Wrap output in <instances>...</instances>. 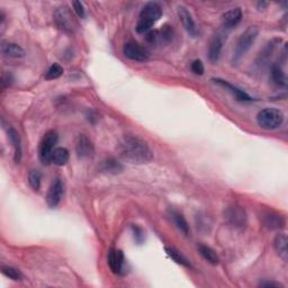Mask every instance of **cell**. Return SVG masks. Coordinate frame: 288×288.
Masks as SVG:
<instances>
[{"instance_id":"cell-1","label":"cell","mask_w":288,"mask_h":288,"mask_svg":"<svg viewBox=\"0 0 288 288\" xmlns=\"http://www.w3.org/2000/svg\"><path fill=\"white\" fill-rule=\"evenodd\" d=\"M118 156L129 163L142 165L153 159V152L147 141L133 134H125L117 144Z\"/></svg>"},{"instance_id":"cell-2","label":"cell","mask_w":288,"mask_h":288,"mask_svg":"<svg viewBox=\"0 0 288 288\" xmlns=\"http://www.w3.org/2000/svg\"><path fill=\"white\" fill-rule=\"evenodd\" d=\"M163 14L162 7L159 3L151 2L144 5L142 11L138 15V21L136 24V32L144 34L151 31L152 26L159 21Z\"/></svg>"},{"instance_id":"cell-3","label":"cell","mask_w":288,"mask_h":288,"mask_svg":"<svg viewBox=\"0 0 288 288\" xmlns=\"http://www.w3.org/2000/svg\"><path fill=\"white\" fill-rule=\"evenodd\" d=\"M284 113L277 108H265L257 115L258 125L267 131L279 128L284 123Z\"/></svg>"},{"instance_id":"cell-4","label":"cell","mask_w":288,"mask_h":288,"mask_svg":"<svg viewBox=\"0 0 288 288\" xmlns=\"http://www.w3.org/2000/svg\"><path fill=\"white\" fill-rule=\"evenodd\" d=\"M259 35V28L257 26H250L248 27L246 31H244L241 36L239 37V40L237 42V45H235L234 49V54H233V61L238 62L244 54L251 49V46L253 45V43L256 42L257 37Z\"/></svg>"},{"instance_id":"cell-5","label":"cell","mask_w":288,"mask_h":288,"mask_svg":"<svg viewBox=\"0 0 288 288\" xmlns=\"http://www.w3.org/2000/svg\"><path fill=\"white\" fill-rule=\"evenodd\" d=\"M53 19L56 27L64 33L72 34L76 31L77 26H78L74 14H72L68 6H61L57 8L53 15Z\"/></svg>"},{"instance_id":"cell-6","label":"cell","mask_w":288,"mask_h":288,"mask_svg":"<svg viewBox=\"0 0 288 288\" xmlns=\"http://www.w3.org/2000/svg\"><path fill=\"white\" fill-rule=\"evenodd\" d=\"M57 140H59V137L54 131H49L43 135L40 147H38V158H40L43 165H49L50 162H52V155L55 150Z\"/></svg>"},{"instance_id":"cell-7","label":"cell","mask_w":288,"mask_h":288,"mask_svg":"<svg viewBox=\"0 0 288 288\" xmlns=\"http://www.w3.org/2000/svg\"><path fill=\"white\" fill-rule=\"evenodd\" d=\"M174 30L170 25H165L161 30L149 31L146 36V40L149 44L152 46H162L167 45L174 40Z\"/></svg>"},{"instance_id":"cell-8","label":"cell","mask_w":288,"mask_h":288,"mask_svg":"<svg viewBox=\"0 0 288 288\" xmlns=\"http://www.w3.org/2000/svg\"><path fill=\"white\" fill-rule=\"evenodd\" d=\"M224 218L225 220H227L229 225H231V227L234 229L242 230L247 227V223H248L247 213H246V210H244V208L241 207V206H238V205L229 206L227 210L224 212Z\"/></svg>"},{"instance_id":"cell-9","label":"cell","mask_w":288,"mask_h":288,"mask_svg":"<svg viewBox=\"0 0 288 288\" xmlns=\"http://www.w3.org/2000/svg\"><path fill=\"white\" fill-rule=\"evenodd\" d=\"M123 53L127 59L136 62H147L150 59V52L135 42H127L123 47Z\"/></svg>"},{"instance_id":"cell-10","label":"cell","mask_w":288,"mask_h":288,"mask_svg":"<svg viewBox=\"0 0 288 288\" xmlns=\"http://www.w3.org/2000/svg\"><path fill=\"white\" fill-rule=\"evenodd\" d=\"M76 152L77 157L79 159H90L95 155V147L93 141L85 135V134H79L76 140Z\"/></svg>"},{"instance_id":"cell-11","label":"cell","mask_w":288,"mask_h":288,"mask_svg":"<svg viewBox=\"0 0 288 288\" xmlns=\"http://www.w3.org/2000/svg\"><path fill=\"white\" fill-rule=\"evenodd\" d=\"M63 182L60 178H56L52 181L46 195V204L49 205L50 208H55L60 204L62 196H63Z\"/></svg>"},{"instance_id":"cell-12","label":"cell","mask_w":288,"mask_h":288,"mask_svg":"<svg viewBox=\"0 0 288 288\" xmlns=\"http://www.w3.org/2000/svg\"><path fill=\"white\" fill-rule=\"evenodd\" d=\"M108 265L110 270H112L115 275H125V258H124V254L121 250L112 249V250L108 252Z\"/></svg>"},{"instance_id":"cell-13","label":"cell","mask_w":288,"mask_h":288,"mask_svg":"<svg viewBox=\"0 0 288 288\" xmlns=\"http://www.w3.org/2000/svg\"><path fill=\"white\" fill-rule=\"evenodd\" d=\"M177 14H178V17L180 19V22L182 24V26L185 27L186 32L188 33L190 36L195 37L197 34V28H196V24L191 14L188 12V9L184 6H179L177 8Z\"/></svg>"},{"instance_id":"cell-14","label":"cell","mask_w":288,"mask_h":288,"mask_svg":"<svg viewBox=\"0 0 288 288\" xmlns=\"http://www.w3.org/2000/svg\"><path fill=\"white\" fill-rule=\"evenodd\" d=\"M213 81L216 85H219V86H221V87H223L227 90H229L235 98L240 100V102H251V100H253V98H251L247 93H244L243 90L239 89L238 87H235V86L228 83V81H225L223 79H213Z\"/></svg>"},{"instance_id":"cell-15","label":"cell","mask_w":288,"mask_h":288,"mask_svg":"<svg viewBox=\"0 0 288 288\" xmlns=\"http://www.w3.org/2000/svg\"><path fill=\"white\" fill-rule=\"evenodd\" d=\"M262 223L269 230H279L285 225V220L281 215L275 212H266L262 215Z\"/></svg>"},{"instance_id":"cell-16","label":"cell","mask_w":288,"mask_h":288,"mask_svg":"<svg viewBox=\"0 0 288 288\" xmlns=\"http://www.w3.org/2000/svg\"><path fill=\"white\" fill-rule=\"evenodd\" d=\"M242 19V11L241 8H232L230 11L225 12L222 16V23L225 28H233L241 22Z\"/></svg>"},{"instance_id":"cell-17","label":"cell","mask_w":288,"mask_h":288,"mask_svg":"<svg viewBox=\"0 0 288 288\" xmlns=\"http://www.w3.org/2000/svg\"><path fill=\"white\" fill-rule=\"evenodd\" d=\"M7 134H8V138L11 140V143L13 144L14 148V161L16 163H19L22 160V140L21 136H19V133L16 131L15 128L9 127L7 129Z\"/></svg>"},{"instance_id":"cell-18","label":"cell","mask_w":288,"mask_h":288,"mask_svg":"<svg viewBox=\"0 0 288 288\" xmlns=\"http://www.w3.org/2000/svg\"><path fill=\"white\" fill-rule=\"evenodd\" d=\"M224 44V38L221 34H216L213 36L209 43L208 47V57L210 62H216L220 59L221 52H222Z\"/></svg>"},{"instance_id":"cell-19","label":"cell","mask_w":288,"mask_h":288,"mask_svg":"<svg viewBox=\"0 0 288 288\" xmlns=\"http://www.w3.org/2000/svg\"><path fill=\"white\" fill-rule=\"evenodd\" d=\"M2 53L4 56L11 57V59H18V57L25 56V51L22 46L16 43L3 42L2 43Z\"/></svg>"},{"instance_id":"cell-20","label":"cell","mask_w":288,"mask_h":288,"mask_svg":"<svg viewBox=\"0 0 288 288\" xmlns=\"http://www.w3.org/2000/svg\"><path fill=\"white\" fill-rule=\"evenodd\" d=\"M169 218L172 221V223L175 224V227L178 229L182 234L189 235L190 229H189V225H188V223H187V221H186L184 215L179 213L178 210L171 209V210H169Z\"/></svg>"},{"instance_id":"cell-21","label":"cell","mask_w":288,"mask_h":288,"mask_svg":"<svg viewBox=\"0 0 288 288\" xmlns=\"http://www.w3.org/2000/svg\"><path fill=\"white\" fill-rule=\"evenodd\" d=\"M273 248L282 260L287 261L288 252H287V237L284 233H278L275 240H273Z\"/></svg>"},{"instance_id":"cell-22","label":"cell","mask_w":288,"mask_h":288,"mask_svg":"<svg viewBox=\"0 0 288 288\" xmlns=\"http://www.w3.org/2000/svg\"><path fill=\"white\" fill-rule=\"evenodd\" d=\"M198 252L201 257H203L206 261L209 262L210 265L216 266L219 265V256L216 254V252L213 250L212 248H209L208 246H205V244H199L197 247Z\"/></svg>"},{"instance_id":"cell-23","label":"cell","mask_w":288,"mask_h":288,"mask_svg":"<svg viewBox=\"0 0 288 288\" xmlns=\"http://www.w3.org/2000/svg\"><path fill=\"white\" fill-rule=\"evenodd\" d=\"M100 169L104 172H107V174H119V172L123 171V166L119 163L117 160L113 159V158H108V159L104 160L102 162V166H100Z\"/></svg>"},{"instance_id":"cell-24","label":"cell","mask_w":288,"mask_h":288,"mask_svg":"<svg viewBox=\"0 0 288 288\" xmlns=\"http://www.w3.org/2000/svg\"><path fill=\"white\" fill-rule=\"evenodd\" d=\"M271 78L277 86H280V87H286L287 86L286 74L279 64L276 63L271 66Z\"/></svg>"},{"instance_id":"cell-25","label":"cell","mask_w":288,"mask_h":288,"mask_svg":"<svg viewBox=\"0 0 288 288\" xmlns=\"http://www.w3.org/2000/svg\"><path fill=\"white\" fill-rule=\"evenodd\" d=\"M70 159L69 151L65 148H55V150L52 155V162L56 166H64Z\"/></svg>"},{"instance_id":"cell-26","label":"cell","mask_w":288,"mask_h":288,"mask_svg":"<svg viewBox=\"0 0 288 288\" xmlns=\"http://www.w3.org/2000/svg\"><path fill=\"white\" fill-rule=\"evenodd\" d=\"M166 252H167L168 256H169L176 263H178V265H180V266L190 268L189 261L187 260L184 254H181L178 250H177V249L172 248V247H166Z\"/></svg>"},{"instance_id":"cell-27","label":"cell","mask_w":288,"mask_h":288,"mask_svg":"<svg viewBox=\"0 0 288 288\" xmlns=\"http://www.w3.org/2000/svg\"><path fill=\"white\" fill-rule=\"evenodd\" d=\"M28 182L34 191H38L42 184V174L38 170H32L28 175Z\"/></svg>"},{"instance_id":"cell-28","label":"cell","mask_w":288,"mask_h":288,"mask_svg":"<svg viewBox=\"0 0 288 288\" xmlns=\"http://www.w3.org/2000/svg\"><path fill=\"white\" fill-rule=\"evenodd\" d=\"M2 272L4 273L5 276L8 277L9 279H12V280L18 281V280L23 279V273L21 272V270H18V269H16V268H14V267L4 266L2 268Z\"/></svg>"},{"instance_id":"cell-29","label":"cell","mask_w":288,"mask_h":288,"mask_svg":"<svg viewBox=\"0 0 288 288\" xmlns=\"http://www.w3.org/2000/svg\"><path fill=\"white\" fill-rule=\"evenodd\" d=\"M62 75H63V68H62L60 64L54 63V64H52L49 69H47L44 77L46 80H54V79L60 78Z\"/></svg>"},{"instance_id":"cell-30","label":"cell","mask_w":288,"mask_h":288,"mask_svg":"<svg viewBox=\"0 0 288 288\" xmlns=\"http://www.w3.org/2000/svg\"><path fill=\"white\" fill-rule=\"evenodd\" d=\"M276 41H271V42H269L267 44V46L265 47V49H263V51L261 52L260 53V60H261V62L262 61H266L268 57H269V55H271V53H272V51H273V49H275V45H276V43H275Z\"/></svg>"},{"instance_id":"cell-31","label":"cell","mask_w":288,"mask_h":288,"mask_svg":"<svg viewBox=\"0 0 288 288\" xmlns=\"http://www.w3.org/2000/svg\"><path fill=\"white\" fill-rule=\"evenodd\" d=\"M191 71L194 72L195 75L197 76H201L204 74V64L203 62L200 60H195L193 61V63H191Z\"/></svg>"},{"instance_id":"cell-32","label":"cell","mask_w":288,"mask_h":288,"mask_svg":"<svg viewBox=\"0 0 288 288\" xmlns=\"http://www.w3.org/2000/svg\"><path fill=\"white\" fill-rule=\"evenodd\" d=\"M132 231H133V235L134 239L137 243H142L144 240V232L141 228H138L137 225H132Z\"/></svg>"},{"instance_id":"cell-33","label":"cell","mask_w":288,"mask_h":288,"mask_svg":"<svg viewBox=\"0 0 288 288\" xmlns=\"http://www.w3.org/2000/svg\"><path fill=\"white\" fill-rule=\"evenodd\" d=\"M72 7H74V11L75 13L78 15L80 18H85L86 16V11H85V7L84 5L81 2H74L72 3Z\"/></svg>"},{"instance_id":"cell-34","label":"cell","mask_w":288,"mask_h":288,"mask_svg":"<svg viewBox=\"0 0 288 288\" xmlns=\"http://www.w3.org/2000/svg\"><path fill=\"white\" fill-rule=\"evenodd\" d=\"M13 80H14L13 76L11 74H7V75L5 74L3 76V78H2V87H3V89L9 87V86H12Z\"/></svg>"},{"instance_id":"cell-35","label":"cell","mask_w":288,"mask_h":288,"mask_svg":"<svg viewBox=\"0 0 288 288\" xmlns=\"http://www.w3.org/2000/svg\"><path fill=\"white\" fill-rule=\"evenodd\" d=\"M260 287H265V288H279V287H284L280 282H276V281H262L259 284Z\"/></svg>"},{"instance_id":"cell-36","label":"cell","mask_w":288,"mask_h":288,"mask_svg":"<svg viewBox=\"0 0 288 288\" xmlns=\"http://www.w3.org/2000/svg\"><path fill=\"white\" fill-rule=\"evenodd\" d=\"M267 5H268L267 3H258V6H259V7H261V8H262V7H265V6H267Z\"/></svg>"}]
</instances>
